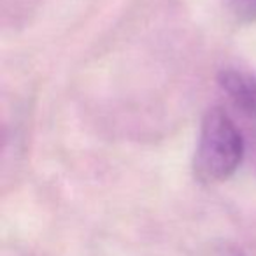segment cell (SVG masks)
Returning a JSON list of instances; mask_svg holds the SVG:
<instances>
[{
	"label": "cell",
	"instance_id": "cell-2",
	"mask_svg": "<svg viewBox=\"0 0 256 256\" xmlns=\"http://www.w3.org/2000/svg\"><path fill=\"white\" fill-rule=\"evenodd\" d=\"M221 90L237 109L256 120V78L242 68L228 67L218 76Z\"/></svg>",
	"mask_w": 256,
	"mask_h": 256
},
{
	"label": "cell",
	"instance_id": "cell-4",
	"mask_svg": "<svg viewBox=\"0 0 256 256\" xmlns=\"http://www.w3.org/2000/svg\"><path fill=\"white\" fill-rule=\"evenodd\" d=\"M246 2H251V0H246Z\"/></svg>",
	"mask_w": 256,
	"mask_h": 256
},
{
	"label": "cell",
	"instance_id": "cell-3",
	"mask_svg": "<svg viewBox=\"0 0 256 256\" xmlns=\"http://www.w3.org/2000/svg\"><path fill=\"white\" fill-rule=\"evenodd\" d=\"M221 256H244V254H242L238 249H228V251H224Z\"/></svg>",
	"mask_w": 256,
	"mask_h": 256
},
{
	"label": "cell",
	"instance_id": "cell-1",
	"mask_svg": "<svg viewBox=\"0 0 256 256\" xmlns=\"http://www.w3.org/2000/svg\"><path fill=\"white\" fill-rule=\"evenodd\" d=\"M244 156V139L230 114L221 107L206 112L200 124L193 168L202 182H221L235 174Z\"/></svg>",
	"mask_w": 256,
	"mask_h": 256
}]
</instances>
